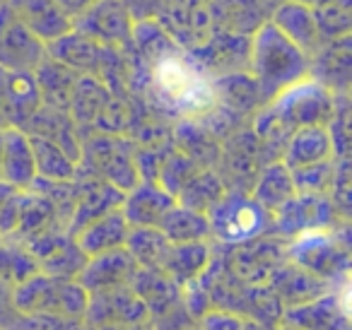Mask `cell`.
<instances>
[{"mask_svg": "<svg viewBox=\"0 0 352 330\" xmlns=\"http://www.w3.org/2000/svg\"><path fill=\"white\" fill-rule=\"evenodd\" d=\"M244 330H273V325H265V323H258V320L246 318L244 320Z\"/></svg>", "mask_w": 352, "mask_h": 330, "instance_id": "cell-50", "label": "cell"}, {"mask_svg": "<svg viewBox=\"0 0 352 330\" xmlns=\"http://www.w3.org/2000/svg\"><path fill=\"white\" fill-rule=\"evenodd\" d=\"M333 140L326 126H302L294 128L292 135L287 138L283 152H280V162L292 169H302V166H311L318 162L333 160Z\"/></svg>", "mask_w": 352, "mask_h": 330, "instance_id": "cell-24", "label": "cell"}, {"mask_svg": "<svg viewBox=\"0 0 352 330\" xmlns=\"http://www.w3.org/2000/svg\"><path fill=\"white\" fill-rule=\"evenodd\" d=\"M318 34L323 41L342 39L352 32V0H328L326 6L314 10Z\"/></svg>", "mask_w": 352, "mask_h": 330, "instance_id": "cell-41", "label": "cell"}, {"mask_svg": "<svg viewBox=\"0 0 352 330\" xmlns=\"http://www.w3.org/2000/svg\"><path fill=\"white\" fill-rule=\"evenodd\" d=\"M273 330H294V328H287V325L278 323V325H273Z\"/></svg>", "mask_w": 352, "mask_h": 330, "instance_id": "cell-54", "label": "cell"}, {"mask_svg": "<svg viewBox=\"0 0 352 330\" xmlns=\"http://www.w3.org/2000/svg\"><path fill=\"white\" fill-rule=\"evenodd\" d=\"M212 256H215V251H212L210 241L171 243L160 270L164 272L166 277H171V280L184 289V287L196 282L198 277L208 270Z\"/></svg>", "mask_w": 352, "mask_h": 330, "instance_id": "cell-29", "label": "cell"}, {"mask_svg": "<svg viewBox=\"0 0 352 330\" xmlns=\"http://www.w3.org/2000/svg\"><path fill=\"white\" fill-rule=\"evenodd\" d=\"M3 135H6V128H0V157H3Z\"/></svg>", "mask_w": 352, "mask_h": 330, "instance_id": "cell-53", "label": "cell"}, {"mask_svg": "<svg viewBox=\"0 0 352 330\" xmlns=\"http://www.w3.org/2000/svg\"><path fill=\"white\" fill-rule=\"evenodd\" d=\"M225 181L215 169H198L188 179V184L176 193V203L198 210V212H208L225 195Z\"/></svg>", "mask_w": 352, "mask_h": 330, "instance_id": "cell-37", "label": "cell"}, {"mask_svg": "<svg viewBox=\"0 0 352 330\" xmlns=\"http://www.w3.org/2000/svg\"><path fill=\"white\" fill-rule=\"evenodd\" d=\"M352 75V44L350 36L323 41L316 54L309 58V78L328 89L331 94H347Z\"/></svg>", "mask_w": 352, "mask_h": 330, "instance_id": "cell-16", "label": "cell"}, {"mask_svg": "<svg viewBox=\"0 0 352 330\" xmlns=\"http://www.w3.org/2000/svg\"><path fill=\"white\" fill-rule=\"evenodd\" d=\"M128 229H131V224L126 222L121 208H116V210H111V212L102 214V217L92 219L89 224H85L73 239H75V243L82 248L85 256L92 258V256H97V253L123 248Z\"/></svg>", "mask_w": 352, "mask_h": 330, "instance_id": "cell-30", "label": "cell"}, {"mask_svg": "<svg viewBox=\"0 0 352 330\" xmlns=\"http://www.w3.org/2000/svg\"><path fill=\"white\" fill-rule=\"evenodd\" d=\"M169 246L171 241L157 227H131L126 243H123V248L131 253L135 265L150 267V270H160Z\"/></svg>", "mask_w": 352, "mask_h": 330, "instance_id": "cell-36", "label": "cell"}, {"mask_svg": "<svg viewBox=\"0 0 352 330\" xmlns=\"http://www.w3.org/2000/svg\"><path fill=\"white\" fill-rule=\"evenodd\" d=\"M46 51H49V58L58 60V63L75 70L78 75H92V78H97L99 68H102L104 54H107V46L97 44V41L82 36L80 32L70 30L60 39L46 44Z\"/></svg>", "mask_w": 352, "mask_h": 330, "instance_id": "cell-26", "label": "cell"}, {"mask_svg": "<svg viewBox=\"0 0 352 330\" xmlns=\"http://www.w3.org/2000/svg\"><path fill=\"white\" fill-rule=\"evenodd\" d=\"M36 272H39V261L20 241L0 239V285L12 289Z\"/></svg>", "mask_w": 352, "mask_h": 330, "instance_id": "cell-39", "label": "cell"}, {"mask_svg": "<svg viewBox=\"0 0 352 330\" xmlns=\"http://www.w3.org/2000/svg\"><path fill=\"white\" fill-rule=\"evenodd\" d=\"M287 261L321 280L340 285L347 282V272H350L347 239L340 236L336 227L297 234L287 239Z\"/></svg>", "mask_w": 352, "mask_h": 330, "instance_id": "cell-4", "label": "cell"}, {"mask_svg": "<svg viewBox=\"0 0 352 330\" xmlns=\"http://www.w3.org/2000/svg\"><path fill=\"white\" fill-rule=\"evenodd\" d=\"M78 166L102 176L123 193L140 181V174L135 169V142L131 138L111 135V133H94L92 138L82 140V155Z\"/></svg>", "mask_w": 352, "mask_h": 330, "instance_id": "cell-5", "label": "cell"}, {"mask_svg": "<svg viewBox=\"0 0 352 330\" xmlns=\"http://www.w3.org/2000/svg\"><path fill=\"white\" fill-rule=\"evenodd\" d=\"M36 179L34 152L30 145V135L22 128H6L3 135V157H0V181L27 190Z\"/></svg>", "mask_w": 352, "mask_h": 330, "instance_id": "cell-25", "label": "cell"}, {"mask_svg": "<svg viewBox=\"0 0 352 330\" xmlns=\"http://www.w3.org/2000/svg\"><path fill=\"white\" fill-rule=\"evenodd\" d=\"M82 320L87 330H109L121 328V325L152 323L150 311L140 301V296L131 289V285L89 294Z\"/></svg>", "mask_w": 352, "mask_h": 330, "instance_id": "cell-8", "label": "cell"}, {"mask_svg": "<svg viewBox=\"0 0 352 330\" xmlns=\"http://www.w3.org/2000/svg\"><path fill=\"white\" fill-rule=\"evenodd\" d=\"M111 97L113 94L109 92L97 78H92V75H80L78 82H75L70 104H68V116L73 118L78 133L82 131V128L97 126V121L102 118L104 109L111 102Z\"/></svg>", "mask_w": 352, "mask_h": 330, "instance_id": "cell-31", "label": "cell"}, {"mask_svg": "<svg viewBox=\"0 0 352 330\" xmlns=\"http://www.w3.org/2000/svg\"><path fill=\"white\" fill-rule=\"evenodd\" d=\"M56 3H58L60 10H63L65 15H68L70 20H73V17L80 15V12H82L85 8H87L89 3H92V0H56Z\"/></svg>", "mask_w": 352, "mask_h": 330, "instance_id": "cell-47", "label": "cell"}, {"mask_svg": "<svg viewBox=\"0 0 352 330\" xmlns=\"http://www.w3.org/2000/svg\"><path fill=\"white\" fill-rule=\"evenodd\" d=\"M212 89H215V107L222 111L232 113L234 118L241 116H254L261 107V89L251 73H232L222 75V78L212 80Z\"/></svg>", "mask_w": 352, "mask_h": 330, "instance_id": "cell-28", "label": "cell"}, {"mask_svg": "<svg viewBox=\"0 0 352 330\" xmlns=\"http://www.w3.org/2000/svg\"><path fill=\"white\" fill-rule=\"evenodd\" d=\"M174 203L176 198L166 193L162 186L152 184V181H138L123 195L121 212L131 227H160V222L174 208Z\"/></svg>", "mask_w": 352, "mask_h": 330, "instance_id": "cell-22", "label": "cell"}, {"mask_svg": "<svg viewBox=\"0 0 352 330\" xmlns=\"http://www.w3.org/2000/svg\"><path fill=\"white\" fill-rule=\"evenodd\" d=\"M268 3V8H273V6H278V3H283V0H265Z\"/></svg>", "mask_w": 352, "mask_h": 330, "instance_id": "cell-55", "label": "cell"}, {"mask_svg": "<svg viewBox=\"0 0 352 330\" xmlns=\"http://www.w3.org/2000/svg\"><path fill=\"white\" fill-rule=\"evenodd\" d=\"M171 142H174L176 150L184 152L198 166L212 169L220 162V140L206 126H201L196 118H179Z\"/></svg>", "mask_w": 352, "mask_h": 330, "instance_id": "cell-32", "label": "cell"}, {"mask_svg": "<svg viewBox=\"0 0 352 330\" xmlns=\"http://www.w3.org/2000/svg\"><path fill=\"white\" fill-rule=\"evenodd\" d=\"M206 214L210 222V241L220 246H236L270 232V212L246 190L227 188Z\"/></svg>", "mask_w": 352, "mask_h": 330, "instance_id": "cell-3", "label": "cell"}, {"mask_svg": "<svg viewBox=\"0 0 352 330\" xmlns=\"http://www.w3.org/2000/svg\"><path fill=\"white\" fill-rule=\"evenodd\" d=\"M336 179V157L311 166L292 169V184L297 193H328Z\"/></svg>", "mask_w": 352, "mask_h": 330, "instance_id": "cell-43", "label": "cell"}, {"mask_svg": "<svg viewBox=\"0 0 352 330\" xmlns=\"http://www.w3.org/2000/svg\"><path fill=\"white\" fill-rule=\"evenodd\" d=\"M131 289L140 296V301L150 311V318H164L184 306L182 287L176 285L171 277H166L162 270H150V267H138L131 277Z\"/></svg>", "mask_w": 352, "mask_h": 330, "instance_id": "cell-21", "label": "cell"}, {"mask_svg": "<svg viewBox=\"0 0 352 330\" xmlns=\"http://www.w3.org/2000/svg\"><path fill=\"white\" fill-rule=\"evenodd\" d=\"M164 34L182 51H193L212 34V22L208 15V6L191 0H164L155 17Z\"/></svg>", "mask_w": 352, "mask_h": 330, "instance_id": "cell-13", "label": "cell"}, {"mask_svg": "<svg viewBox=\"0 0 352 330\" xmlns=\"http://www.w3.org/2000/svg\"><path fill=\"white\" fill-rule=\"evenodd\" d=\"M49 51L41 39H36L25 25L15 17L6 0L0 3V68L34 73Z\"/></svg>", "mask_w": 352, "mask_h": 330, "instance_id": "cell-12", "label": "cell"}, {"mask_svg": "<svg viewBox=\"0 0 352 330\" xmlns=\"http://www.w3.org/2000/svg\"><path fill=\"white\" fill-rule=\"evenodd\" d=\"M191 3H201V6H208V3H210V0H191Z\"/></svg>", "mask_w": 352, "mask_h": 330, "instance_id": "cell-56", "label": "cell"}, {"mask_svg": "<svg viewBox=\"0 0 352 330\" xmlns=\"http://www.w3.org/2000/svg\"><path fill=\"white\" fill-rule=\"evenodd\" d=\"M80 75L75 70L65 68L63 63L54 58H46L39 68L34 70L36 87L41 94V104L51 109H60V111H68L70 97H73L75 82H78Z\"/></svg>", "mask_w": 352, "mask_h": 330, "instance_id": "cell-34", "label": "cell"}, {"mask_svg": "<svg viewBox=\"0 0 352 330\" xmlns=\"http://www.w3.org/2000/svg\"><path fill=\"white\" fill-rule=\"evenodd\" d=\"M287 261V239L283 236H256L251 241L230 246L225 256V265L249 285H265L275 267Z\"/></svg>", "mask_w": 352, "mask_h": 330, "instance_id": "cell-10", "label": "cell"}, {"mask_svg": "<svg viewBox=\"0 0 352 330\" xmlns=\"http://www.w3.org/2000/svg\"><path fill=\"white\" fill-rule=\"evenodd\" d=\"M249 73L258 85L263 104H268L280 92L309 78V56L268 20L251 36Z\"/></svg>", "mask_w": 352, "mask_h": 330, "instance_id": "cell-1", "label": "cell"}, {"mask_svg": "<svg viewBox=\"0 0 352 330\" xmlns=\"http://www.w3.org/2000/svg\"><path fill=\"white\" fill-rule=\"evenodd\" d=\"M294 3H299V6H304V8H309V10H316V8L326 6L328 0H294Z\"/></svg>", "mask_w": 352, "mask_h": 330, "instance_id": "cell-52", "label": "cell"}, {"mask_svg": "<svg viewBox=\"0 0 352 330\" xmlns=\"http://www.w3.org/2000/svg\"><path fill=\"white\" fill-rule=\"evenodd\" d=\"M280 323L294 330H352L347 314V282L297 306H285Z\"/></svg>", "mask_w": 352, "mask_h": 330, "instance_id": "cell-9", "label": "cell"}, {"mask_svg": "<svg viewBox=\"0 0 352 330\" xmlns=\"http://www.w3.org/2000/svg\"><path fill=\"white\" fill-rule=\"evenodd\" d=\"M133 17L128 15L123 0H92L80 15L73 17V30L104 46H123L131 41Z\"/></svg>", "mask_w": 352, "mask_h": 330, "instance_id": "cell-11", "label": "cell"}, {"mask_svg": "<svg viewBox=\"0 0 352 330\" xmlns=\"http://www.w3.org/2000/svg\"><path fill=\"white\" fill-rule=\"evenodd\" d=\"M0 128H8L6 126V118H3V113H0Z\"/></svg>", "mask_w": 352, "mask_h": 330, "instance_id": "cell-57", "label": "cell"}, {"mask_svg": "<svg viewBox=\"0 0 352 330\" xmlns=\"http://www.w3.org/2000/svg\"><path fill=\"white\" fill-rule=\"evenodd\" d=\"M198 328L201 330H244V320L241 316L232 314V311L222 309H208L203 316H198Z\"/></svg>", "mask_w": 352, "mask_h": 330, "instance_id": "cell-44", "label": "cell"}, {"mask_svg": "<svg viewBox=\"0 0 352 330\" xmlns=\"http://www.w3.org/2000/svg\"><path fill=\"white\" fill-rule=\"evenodd\" d=\"M338 217L340 214L328 193H294L270 214V229L278 236L292 239L314 229H333Z\"/></svg>", "mask_w": 352, "mask_h": 330, "instance_id": "cell-7", "label": "cell"}, {"mask_svg": "<svg viewBox=\"0 0 352 330\" xmlns=\"http://www.w3.org/2000/svg\"><path fill=\"white\" fill-rule=\"evenodd\" d=\"M0 3H3V0H0Z\"/></svg>", "mask_w": 352, "mask_h": 330, "instance_id": "cell-58", "label": "cell"}, {"mask_svg": "<svg viewBox=\"0 0 352 330\" xmlns=\"http://www.w3.org/2000/svg\"><path fill=\"white\" fill-rule=\"evenodd\" d=\"M12 314V304H10V289L6 285H0V325L6 323V318Z\"/></svg>", "mask_w": 352, "mask_h": 330, "instance_id": "cell-48", "label": "cell"}, {"mask_svg": "<svg viewBox=\"0 0 352 330\" xmlns=\"http://www.w3.org/2000/svg\"><path fill=\"white\" fill-rule=\"evenodd\" d=\"M160 229L171 243H188V241H210V222L206 212H198L186 205L174 203V208L164 214Z\"/></svg>", "mask_w": 352, "mask_h": 330, "instance_id": "cell-35", "label": "cell"}, {"mask_svg": "<svg viewBox=\"0 0 352 330\" xmlns=\"http://www.w3.org/2000/svg\"><path fill=\"white\" fill-rule=\"evenodd\" d=\"M22 200H25V190H15L6 205L0 208V239H10L17 232L22 214Z\"/></svg>", "mask_w": 352, "mask_h": 330, "instance_id": "cell-45", "label": "cell"}, {"mask_svg": "<svg viewBox=\"0 0 352 330\" xmlns=\"http://www.w3.org/2000/svg\"><path fill=\"white\" fill-rule=\"evenodd\" d=\"M249 193L261 208L268 210V212L273 214L280 205H285L294 193H297V190H294V184H292V171H289L280 160L268 162V164L261 166L258 176H256Z\"/></svg>", "mask_w": 352, "mask_h": 330, "instance_id": "cell-33", "label": "cell"}, {"mask_svg": "<svg viewBox=\"0 0 352 330\" xmlns=\"http://www.w3.org/2000/svg\"><path fill=\"white\" fill-rule=\"evenodd\" d=\"M188 56L212 80L232 73H249L251 36L212 30V34L198 49L188 51Z\"/></svg>", "mask_w": 352, "mask_h": 330, "instance_id": "cell-14", "label": "cell"}, {"mask_svg": "<svg viewBox=\"0 0 352 330\" xmlns=\"http://www.w3.org/2000/svg\"><path fill=\"white\" fill-rule=\"evenodd\" d=\"M109 330H155V323H138V325H121V328H109Z\"/></svg>", "mask_w": 352, "mask_h": 330, "instance_id": "cell-51", "label": "cell"}, {"mask_svg": "<svg viewBox=\"0 0 352 330\" xmlns=\"http://www.w3.org/2000/svg\"><path fill=\"white\" fill-rule=\"evenodd\" d=\"M85 263H87V256H85L82 248L75 243V239L68 236L51 253L39 258V270L51 277H60V280H78Z\"/></svg>", "mask_w": 352, "mask_h": 330, "instance_id": "cell-40", "label": "cell"}, {"mask_svg": "<svg viewBox=\"0 0 352 330\" xmlns=\"http://www.w3.org/2000/svg\"><path fill=\"white\" fill-rule=\"evenodd\" d=\"M135 270L138 265L131 258V253L126 248H113V251L87 258V263L78 275V282L87 289V294H94V292L128 285Z\"/></svg>", "mask_w": 352, "mask_h": 330, "instance_id": "cell-19", "label": "cell"}, {"mask_svg": "<svg viewBox=\"0 0 352 330\" xmlns=\"http://www.w3.org/2000/svg\"><path fill=\"white\" fill-rule=\"evenodd\" d=\"M270 22L292 41L297 49H302L304 54L311 58L318 51V46L323 44L321 34H318L316 27V17H314V10L299 6L294 0H283L278 6L270 8Z\"/></svg>", "mask_w": 352, "mask_h": 330, "instance_id": "cell-23", "label": "cell"}, {"mask_svg": "<svg viewBox=\"0 0 352 330\" xmlns=\"http://www.w3.org/2000/svg\"><path fill=\"white\" fill-rule=\"evenodd\" d=\"M265 107L289 128L302 126H328L336 111V94L328 92L316 80L307 78L302 82L292 85L275 99H270Z\"/></svg>", "mask_w": 352, "mask_h": 330, "instance_id": "cell-6", "label": "cell"}, {"mask_svg": "<svg viewBox=\"0 0 352 330\" xmlns=\"http://www.w3.org/2000/svg\"><path fill=\"white\" fill-rule=\"evenodd\" d=\"M15 190H20V188H15V186H10V184H6V181H0V208L6 205V200L10 198Z\"/></svg>", "mask_w": 352, "mask_h": 330, "instance_id": "cell-49", "label": "cell"}, {"mask_svg": "<svg viewBox=\"0 0 352 330\" xmlns=\"http://www.w3.org/2000/svg\"><path fill=\"white\" fill-rule=\"evenodd\" d=\"M208 15H210L212 30L254 36L268 22L270 8L265 0H210Z\"/></svg>", "mask_w": 352, "mask_h": 330, "instance_id": "cell-17", "label": "cell"}, {"mask_svg": "<svg viewBox=\"0 0 352 330\" xmlns=\"http://www.w3.org/2000/svg\"><path fill=\"white\" fill-rule=\"evenodd\" d=\"M87 301V289L78 280H60L41 270L10 289V304L20 314H46L82 320Z\"/></svg>", "mask_w": 352, "mask_h": 330, "instance_id": "cell-2", "label": "cell"}, {"mask_svg": "<svg viewBox=\"0 0 352 330\" xmlns=\"http://www.w3.org/2000/svg\"><path fill=\"white\" fill-rule=\"evenodd\" d=\"M30 135V145L34 152V164H36V176L49 181H73L75 171H78V162L70 160L56 142L46 140L41 135Z\"/></svg>", "mask_w": 352, "mask_h": 330, "instance_id": "cell-38", "label": "cell"}, {"mask_svg": "<svg viewBox=\"0 0 352 330\" xmlns=\"http://www.w3.org/2000/svg\"><path fill=\"white\" fill-rule=\"evenodd\" d=\"M15 17L44 44L60 39L73 30V20L58 8L56 0H6Z\"/></svg>", "mask_w": 352, "mask_h": 330, "instance_id": "cell-20", "label": "cell"}, {"mask_svg": "<svg viewBox=\"0 0 352 330\" xmlns=\"http://www.w3.org/2000/svg\"><path fill=\"white\" fill-rule=\"evenodd\" d=\"M39 107L41 94L34 73L0 68V113L8 128H25Z\"/></svg>", "mask_w": 352, "mask_h": 330, "instance_id": "cell-15", "label": "cell"}, {"mask_svg": "<svg viewBox=\"0 0 352 330\" xmlns=\"http://www.w3.org/2000/svg\"><path fill=\"white\" fill-rule=\"evenodd\" d=\"M128 15L133 17V22H145L155 20L160 8L164 6V0H123Z\"/></svg>", "mask_w": 352, "mask_h": 330, "instance_id": "cell-46", "label": "cell"}, {"mask_svg": "<svg viewBox=\"0 0 352 330\" xmlns=\"http://www.w3.org/2000/svg\"><path fill=\"white\" fill-rule=\"evenodd\" d=\"M22 131L56 142L70 160L80 162V155H82V138H80L78 128H75L73 118L68 116V111H60V109H51L41 104L34 111V116L25 123Z\"/></svg>", "mask_w": 352, "mask_h": 330, "instance_id": "cell-27", "label": "cell"}, {"mask_svg": "<svg viewBox=\"0 0 352 330\" xmlns=\"http://www.w3.org/2000/svg\"><path fill=\"white\" fill-rule=\"evenodd\" d=\"M0 330H87L85 320L80 318H58L46 314H20L12 309V314L0 325Z\"/></svg>", "mask_w": 352, "mask_h": 330, "instance_id": "cell-42", "label": "cell"}, {"mask_svg": "<svg viewBox=\"0 0 352 330\" xmlns=\"http://www.w3.org/2000/svg\"><path fill=\"white\" fill-rule=\"evenodd\" d=\"M265 285H268V289L273 292L283 309L285 306H297L304 304V301H311L336 287L333 282H326L321 277L311 275L309 270H304V267L294 265L292 261L280 263Z\"/></svg>", "mask_w": 352, "mask_h": 330, "instance_id": "cell-18", "label": "cell"}]
</instances>
